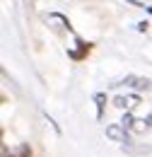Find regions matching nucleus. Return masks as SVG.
<instances>
[{"label":"nucleus","mask_w":152,"mask_h":157,"mask_svg":"<svg viewBox=\"0 0 152 157\" xmlns=\"http://www.w3.org/2000/svg\"><path fill=\"white\" fill-rule=\"evenodd\" d=\"M131 128L133 133H145L147 128H152V116L145 121V118H133L131 114H126V118H123V128Z\"/></svg>","instance_id":"nucleus-1"},{"label":"nucleus","mask_w":152,"mask_h":157,"mask_svg":"<svg viewBox=\"0 0 152 157\" xmlns=\"http://www.w3.org/2000/svg\"><path fill=\"white\" fill-rule=\"evenodd\" d=\"M114 104L118 106V109H126V111H131V109H135L138 104H140V97L138 94H131V97H116Z\"/></svg>","instance_id":"nucleus-2"},{"label":"nucleus","mask_w":152,"mask_h":157,"mask_svg":"<svg viewBox=\"0 0 152 157\" xmlns=\"http://www.w3.org/2000/svg\"><path fill=\"white\" fill-rule=\"evenodd\" d=\"M106 136L114 138V140H118V143H121V140H126V133H123V128H121V126H109V128H106Z\"/></svg>","instance_id":"nucleus-3"},{"label":"nucleus","mask_w":152,"mask_h":157,"mask_svg":"<svg viewBox=\"0 0 152 157\" xmlns=\"http://www.w3.org/2000/svg\"><path fill=\"white\" fill-rule=\"evenodd\" d=\"M5 157H32V147L29 145H19L17 150H12L10 155L5 152Z\"/></svg>","instance_id":"nucleus-4"},{"label":"nucleus","mask_w":152,"mask_h":157,"mask_svg":"<svg viewBox=\"0 0 152 157\" xmlns=\"http://www.w3.org/2000/svg\"><path fill=\"white\" fill-rule=\"evenodd\" d=\"M126 85H133V87H145V90H150V80H142V78H128L123 80Z\"/></svg>","instance_id":"nucleus-5"},{"label":"nucleus","mask_w":152,"mask_h":157,"mask_svg":"<svg viewBox=\"0 0 152 157\" xmlns=\"http://www.w3.org/2000/svg\"><path fill=\"white\" fill-rule=\"evenodd\" d=\"M97 106H99V111H97V116L101 118V114H104V101H106V97H104V94H97Z\"/></svg>","instance_id":"nucleus-6"}]
</instances>
